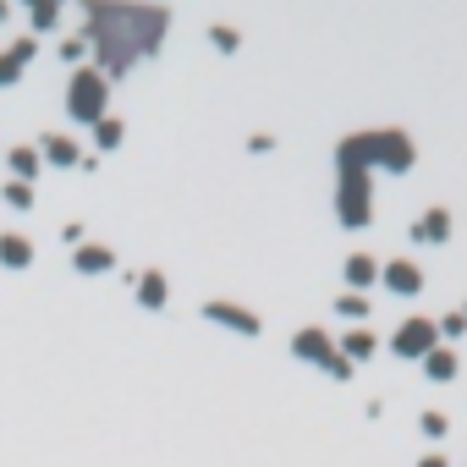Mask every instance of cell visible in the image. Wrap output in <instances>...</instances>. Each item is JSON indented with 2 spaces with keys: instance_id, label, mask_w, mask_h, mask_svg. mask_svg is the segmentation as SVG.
I'll list each match as a JSON object with an SVG mask.
<instances>
[{
  "instance_id": "1",
  "label": "cell",
  "mask_w": 467,
  "mask_h": 467,
  "mask_svg": "<svg viewBox=\"0 0 467 467\" xmlns=\"http://www.w3.org/2000/svg\"><path fill=\"white\" fill-rule=\"evenodd\" d=\"M99 99H105V89H99V78H89V72H78V83H72V110H78L83 121H94V116H99Z\"/></svg>"
},
{
  "instance_id": "2",
  "label": "cell",
  "mask_w": 467,
  "mask_h": 467,
  "mask_svg": "<svg viewBox=\"0 0 467 467\" xmlns=\"http://www.w3.org/2000/svg\"><path fill=\"white\" fill-rule=\"evenodd\" d=\"M434 347V324L429 319H413L402 336H396V352H407V358H418V352H429Z\"/></svg>"
},
{
  "instance_id": "3",
  "label": "cell",
  "mask_w": 467,
  "mask_h": 467,
  "mask_svg": "<svg viewBox=\"0 0 467 467\" xmlns=\"http://www.w3.org/2000/svg\"><path fill=\"white\" fill-rule=\"evenodd\" d=\"M385 281H390L396 292H402V297H407V292H418V270H413V264H390Z\"/></svg>"
},
{
  "instance_id": "4",
  "label": "cell",
  "mask_w": 467,
  "mask_h": 467,
  "mask_svg": "<svg viewBox=\"0 0 467 467\" xmlns=\"http://www.w3.org/2000/svg\"><path fill=\"white\" fill-rule=\"evenodd\" d=\"M429 374H434V379H451V374H456V358H451V352H429Z\"/></svg>"
},
{
  "instance_id": "5",
  "label": "cell",
  "mask_w": 467,
  "mask_h": 467,
  "mask_svg": "<svg viewBox=\"0 0 467 467\" xmlns=\"http://www.w3.org/2000/svg\"><path fill=\"white\" fill-rule=\"evenodd\" d=\"M0 248H6V258H12V264H28V242H17V237H12V242H0Z\"/></svg>"
},
{
  "instance_id": "6",
  "label": "cell",
  "mask_w": 467,
  "mask_h": 467,
  "mask_svg": "<svg viewBox=\"0 0 467 467\" xmlns=\"http://www.w3.org/2000/svg\"><path fill=\"white\" fill-rule=\"evenodd\" d=\"M424 237H445V215H440V210H434V215L424 220Z\"/></svg>"
},
{
  "instance_id": "7",
  "label": "cell",
  "mask_w": 467,
  "mask_h": 467,
  "mask_svg": "<svg viewBox=\"0 0 467 467\" xmlns=\"http://www.w3.org/2000/svg\"><path fill=\"white\" fill-rule=\"evenodd\" d=\"M424 467H445V462H440V456H424Z\"/></svg>"
}]
</instances>
